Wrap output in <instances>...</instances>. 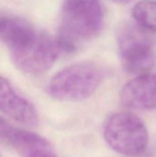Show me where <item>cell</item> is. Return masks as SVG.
<instances>
[{
    "label": "cell",
    "instance_id": "277c9868",
    "mask_svg": "<svg viewBox=\"0 0 156 157\" xmlns=\"http://www.w3.org/2000/svg\"><path fill=\"white\" fill-rule=\"evenodd\" d=\"M147 32L137 25H122L117 33V42L122 67L127 72L142 75L154 64L152 45Z\"/></svg>",
    "mask_w": 156,
    "mask_h": 157
},
{
    "label": "cell",
    "instance_id": "8992f818",
    "mask_svg": "<svg viewBox=\"0 0 156 157\" xmlns=\"http://www.w3.org/2000/svg\"><path fill=\"white\" fill-rule=\"evenodd\" d=\"M0 140L21 157H56L50 143L40 135L16 127L0 117Z\"/></svg>",
    "mask_w": 156,
    "mask_h": 157
},
{
    "label": "cell",
    "instance_id": "ba28073f",
    "mask_svg": "<svg viewBox=\"0 0 156 157\" xmlns=\"http://www.w3.org/2000/svg\"><path fill=\"white\" fill-rule=\"evenodd\" d=\"M120 99L129 108H156V74H142L127 82L121 90Z\"/></svg>",
    "mask_w": 156,
    "mask_h": 157
},
{
    "label": "cell",
    "instance_id": "7a4b0ae2",
    "mask_svg": "<svg viewBox=\"0 0 156 157\" xmlns=\"http://www.w3.org/2000/svg\"><path fill=\"white\" fill-rule=\"evenodd\" d=\"M105 75L104 69L96 63H75L53 76L48 85L49 94L61 101H83L96 92Z\"/></svg>",
    "mask_w": 156,
    "mask_h": 157
},
{
    "label": "cell",
    "instance_id": "6da1fadb",
    "mask_svg": "<svg viewBox=\"0 0 156 157\" xmlns=\"http://www.w3.org/2000/svg\"><path fill=\"white\" fill-rule=\"evenodd\" d=\"M103 22L99 0H63L56 41L60 50L76 52L99 35Z\"/></svg>",
    "mask_w": 156,
    "mask_h": 157
},
{
    "label": "cell",
    "instance_id": "30bf717a",
    "mask_svg": "<svg viewBox=\"0 0 156 157\" xmlns=\"http://www.w3.org/2000/svg\"><path fill=\"white\" fill-rule=\"evenodd\" d=\"M136 25L147 32H156V0H142L132 8Z\"/></svg>",
    "mask_w": 156,
    "mask_h": 157
},
{
    "label": "cell",
    "instance_id": "52a82bcc",
    "mask_svg": "<svg viewBox=\"0 0 156 157\" xmlns=\"http://www.w3.org/2000/svg\"><path fill=\"white\" fill-rule=\"evenodd\" d=\"M0 111L20 124H38L39 118L35 106L13 88L5 78L0 76Z\"/></svg>",
    "mask_w": 156,
    "mask_h": 157
},
{
    "label": "cell",
    "instance_id": "9c48e42d",
    "mask_svg": "<svg viewBox=\"0 0 156 157\" xmlns=\"http://www.w3.org/2000/svg\"><path fill=\"white\" fill-rule=\"evenodd\" d=\"M38 32L28 20L21 17L12 14H0V40L10 52L27 45Z\"/></svg>",
    "mask_w": 156,
    "mask_h": 157
},
{
    "label": "cell",
    "instance_id": "8fae6325",
    "mask_svg": "<svg viewBox=\"0 0 156 157\" xmlns=\"http://www.w3.org/2000/svg\"><path fill=\"white\" fill-rule=\"evenodd\" d=\"M116 1H119V2H127L130 1V0H116Z\"/></svg>",
    "mask_w": 156,
    "mask_h": 157
},
{
    "label": "cell",
    "instance_id": "5b68a950",
    "mask_svg": "<svg viewBox=\"0 0 156 157\" xmlns=\"http://www.w3.org/2000/svg\"><path fill=\"white\" fill-rule=\"evenodd\" d=\"M59 50L57 41L44 32L38 31L29 44L10 52L12 61L19 70L28 75H38L53 66Z\"/></svg>",
    "mask_w": 156,
    "mask_h": 157
},
{
    "label": "cell",
    "instance_id": "3957f363",
    "mask_svg": "<svg viewBox=\"0 0 156 157\" xmlns=\"http://www.w3.org/2000/svg\"><path fill=\"white\" fill-rule=\"evenodd\" d=\"M103 136L113 150L125 156L141 155L148 144V133L143 121L126 112L116 113L107 119Z\"/></svg>",
    "mask_w": 156,
    "mask_h": 157
}]
</instances>
